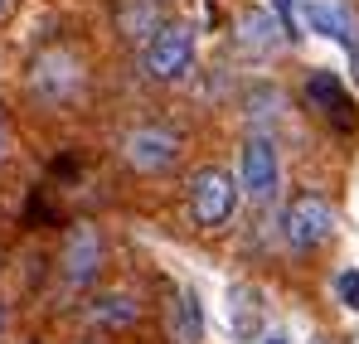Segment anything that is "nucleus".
I'll return each mask as SVG.
<instances>
[{
  "label": "nucleus",
  "instance_id": "4468645a",
  "mask_svg": "<svg viewBox=\"0 0 359 344\" xmlns=\"http://www.w3.org/2000/svg\"><path fill=\"white\" fill-rule=\"evenodd\" d=\"M262 344H287V340H282V335H267V340H262Z\"/></svg>",
  "mask_w": 359,
  "mask_h": 344
},
{
  "label": "nucleus",
  "instance_id": "6e6552de",
  "mask_svg": "<svg viewBox=\"0 0 359 344\" xmlns=\"http://www.w3.org/2000/svg\"><path fill=\"white\" fill-rule=\"evenodd\" d=\"M102 267V242L93 228H73L63 242V282L68 287H88Z\"/></svg>",
  "mask_w": 359,
  "mask_h": 344
},
{
  "label": "nucleus",
  "instance_id": "0eeeda50",
  "mask_svg": "<svg viewBox=\"0 0 359 344\" xmlns=\"http://www.w3.org/2000/svg\"><path fill=\"white\" fill-rule=\"evenodd\" d=\"M233 34H238V44L248 54H272V49L287 44V29H282V20L267 5H248L238 15V25H233Z\"/></svg>",
  "mask_w": 359,
  "mask_h": 344
},
{
  "label": "nucleus",
  "instance_id": "9b49d317",
  "mask_svg": "<svg viewBox=\"0 0 359 344\" xmlns=\"http://www.w3.org/2000/svg\"><path fill=\"white\" fill-rule=\"evenodd\" d=\"M93 320H102V325H131L136 305H131V296H102L97 310H93Z\"/></svg>",
  "mask_w": 359,
  "mask_h": 344
},
{
  "label": "nucleus",
  "instance_id": "ddd939ff",
  "mask_svg": "<svg viewBox=\"0 0 359 344\" xmlns=\"http://www.w3.org/2000/svg\"><path fill=\"white\" fill-rule=\"evenodd\" d=\"M335 291H340V301H345L350 310H359V267H350V272H340V282H335Z\"/></svg>",
  "mask_w": 359,
  "mask_h": 344
},
{
  "label": "nucleus",
  "instance_id": "f3484780",
  "mask_svg": "<svg viewBox=\"0 0 359 344\" xmlns=\"http://www.w3.org/2000/svg\"><path fill=\"white\" fill-rule=\"evenodd\" d=\"M0 5H5V0H0Z\"/></svg>",
  "mask_w": 359,
  "mask_h": 344
},
{
  "label": "nucleus",
  "instance_id": "dca6fc26",
  "mask_svg": "<svg viewBox=\"0 0 359 344\" xmlns=\"http://www.w3.org/2000/svg\"><path fill=\"white\" fill-rule=\"evenodd\" d=\"M0 330H5V310H0Z\"/></svg>",
  "mask_w": 359,
  "mask_h": 344
},
{
  "label": "nucleus",
  "instance_id": "20e7f679",
  "mask_svg": "<svg viewBox=\"0 0 359 344\" xmlns=\"http://www.w3.org/2000/svg\"><path fill=\"white\" fill-rule=\"evenodd\" d=\"M243 189L252 204H272L282 189V160H277V141L272 136H252L243 146Z\"/></svg>",
  "mask_w": 359,
  "mask_h": 344
},
{
  "label": "nucleus",
  "instance_id": "f03ea898",
  "mask_svg": "<svg viewBox=\"0 0 359 344\" xmlns=\"http://www.w3.org/2000/svg\"><path fill=\"white\" fill-rule=\"evenodd\" d=\"M189 209H194V223H199V228L229 223L233 209H238V184H233V174L219 170V165L199 170L189 179Z\"/></svg>",
  "mask_w": 359,
  "mask_h": 344
},
{
  "label": "nucleus",
  "instance_id": "423d86ee",
  "mask_svg": "<svg viewBox=\"0 0 359 344\" xmlns=\"http://www.w3.org/2000/svg\"><path fill=\"white\" fill-rule=\"evenodd\" d=\"M297 25H306L311 34L335 39L340 49H355V15L340 0H297Z\"/></svg>",
  "mask_w": 359,
  "mask_h": 344
},
{
  "label": "nucleus",
  "instance_id": "9d476101",
  "mask_svg": "<svg viewBox=\"0 0 359 344\" xmlns=\"http://www.w3.org/2000/svg\"><path fill=\"white\" fill-rule=\"evenodd\" d=\"M233 301H238V305H229V320H233V330H238L243 340H252V335H257V320H262L257 291H233Z\"/></svg>",
  "mask_w": 359,
  "mask_h": 344
},
{
  "label": "nucleus",
  "instance_id": "f257e3e1",
  "mask_svg": "<svg viewBox=\"0 0 359 344\" xmlns=\"http://www.w3.org/2000/svg\"><path fill=\"white\" fill-rule=\"evenodd\" d=\"M194 49H199V39H194L189 25L156 29L146 39V49H141V73L156 78V83H175V78H184L194 68Z\"/></svg>",
  "mask_w": 359,
  "mask_h": 344
},
{
  "label": "nucleus",
  "instance_id": "f8f14e48",
  "mask_svg": "<svg viewBox=\"0 0 359 344\" xmlns=\"http://www.w3.org/2000/svg\"><path fill=\"white\" fill-rule=\"evenodd\" d=\"M277 112H282V92H267V88H257V92L248 97V116H252V121H267V116L277 121Z\"/></svg>",
  "mask_w": 359,
  "mask_h": 344
},
{
  "label": "nucleus",
  "instance_id": "2eb2a0df",
  "mask_svg": "<svg viewBox=\"0 0 359 344\" xmlns=\"http://www.w3.org/2000/svg\"><path fill=\"white\" fill-rule=\"evenodd\" d=\"M0 160H5V126H0Z\"/></svg>",
  "mask_w": 359,
  "mask_h": 344
},
{
  "label": "nucleus",
  "instance_id": "7ed1b4c3",
  "mask_svg": "<svg viewBox=\"0 0 359 344\" xmlns=\"http://www.w3.org/2000/svg\"><path fill=\"white\" fill-rule=\"evenodd\" d=\"M282 228H287V242L292 247H320L330 233H335V209H330V199L325 194H297L292 204H287V214H282Z\"/></svg>",
  "mask_w": 359,
  "mask_h": 344
},
{
  "label": "nucleus",
  "instance_id": "39448f33",
  "mask_svg": "<svg viewBox=\"0 0 359 344\" xmlns=\"http://www.w3.org/2000/svg\"><path fill=\"white\" fill-rule=\"evenodd\" d=\"M180 160V141L161 126H141L126 136V165L136 174H161Z\"/></svg>",
  "mask_w": 359,
  "mask_h": 344
},
{
  "label": "nucleus",
  "instance_id": "1a4fd4ad",
  "mask_svg": "<svg viewBox=\"0 0 359 344\" xmlns=\"http://www.w3.org/2000/svg\"><path fill=\"white\" fill-rule=\"evenodd\" d=\"M170 330H175V344H199L204 340V310H199V296H194V291H180Z\"/></svg>",
  "mask_w": 359,
  "mask_h": 344
}]
</instances>
